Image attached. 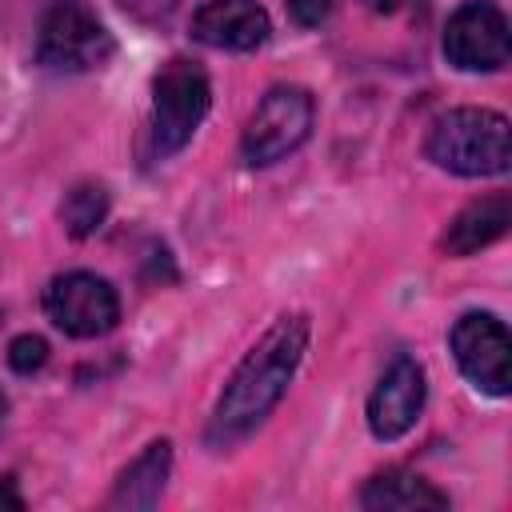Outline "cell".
Wrapping results in <instances>:
<instances>
[{
	"mask_svg": "<svg viewBox=\"0 0 512 512\" xmlns=\"http://www.w3.org/2000/svg\"><path fill=\"white\" fill-rule=\"evenodd\" d=\"M304 348H308V316H300V312L280 316L248 348V356L236 364V372L228 376V384L212 408V420H208L212 448H220V452L236 448L272 416V408L284 400V392L292 384V372H296Z\"/></svg>",
	"mask_w": 512,
	"mask_h": 512,
	"instance_id": "obj_1",
	"label": "cell"
},
{
	"mask_svg": "<svg viewBox=\"0 0 512 512\" xmlns=\"http://www.w3.org/2000/svg\"><path fill=\"white\" fill-rule=\"evenodd\" d=\"M424 152L456 176H500L512 164L508 116L492 108H452L432 124Z\"/></svg>",
	"mask_w": 512,
	"mask_h": 512,
	"instance_id": "obj_2",
	"label": "cell"
},
{
	"mask_svg": "<svg viewBox=\"0 0 512 512\" xmlns=\"http://www.w3.org/2000/svg\"><path fill=\"white\" fill-rule=\"evenodd\" d=\"M208 104H212V88L204 68L192 60H168L152 80V124H148L152 156L156 160L176 156L208 116Z\"/></svg>",
	"mask_w": 512,
	"mask_h": 512,
	"instance_id": "obj_3",
	"label": "cell"
},
{
	"mask_svg": "<svg viewBox=\"0 0 512 512\" xmlns=\"http://www.w3.org/2000/svg\"><path fill=\"white\" fill-rule=\"evenodd\" d=\"M116 52L112 32L84 0H56L36 28V60L48 72H92Z\"/></svg>",
	"mask_w": 512,
	"mask_h": 512,
	"instance_id": "obj_4",
	"label": "cell"
},
{
	"mask_svg": "<svg viewBox=\"0 0 512 512\" xmlns=\"http://www.w3.org/2000/svg\"><path fill=\"white\" fill-rule=\"evenodd\" d=\"M312 96L296 84H276L264 92V100L256 104V112L248 116L240 152L252 168H268L276 160H284L288 152H296L308 132H312Z\"/></svg>",
	"mask_w": 512,
	"mask_h": 512,
	"instance_id": "obj_5",
	"label": "cell"
},
{
	"mask_svg": "<svg viewBox=\"0 0 512 512\" xmlns=\"http://www.w3.org/2000/svg\"><path fill=\"white\" fill-rule=\"evenodd\" d=\"M44 312L60 332H68L76 340H96V336L116 328L120 300H116V288L104 276L64 272L44 288Z\"/></svg>",
	"mask_w": 512,
	"mask_h": 512,
	"instance_id": "obj_6",
	"label": "cell"
},
{
	"mask_svg": "<svg viewBox=\"0 0 512 512\" xmlns=\"http://www.w3.org/2000/svg\"><path fill=\"white\" fill-rule=\"evenodd\" d=\"M508 20L492 0H464L444 28V56L460 72H496L508 64Z\"/></svg>",
	"mask_w": 512,
	"mask_h": 512,
	"instance_id": "obj_7",
	"label": "cell"
},
{
	"mask_svg": "<svg viewBox=\"0 0 512 512\" xmlns=\"http://www.w3.org/2000/svg\"><path fill=\"white\" fill-rule=\"evenodd\" d=\"M452 356L460 364V372L488 396H508V356H512V340L504 320H496L492 312H464L452 332H448Z\"/></svg>",
	"mask_w": 512,
	"mask_h": 512,
	"instance_id": "obj_8",
	"label": "cell"
},
{
	"mask_svg": "<svg viewBox=\"0 0 512 512\" xmlns=\"http://www.w3.org/2000/svg\"><path fill=\"white\" fill-rule=\"evenodd\" d=\"M424 368L412 356H396L368 396V428L376 440H400L424 408Z\"/></svg>",
	"mask_w": 512,
	"mask_h": 512,
	"instance_id": "obj_9",
	"label": "cell"
},
{
	"mask_svg": "<svg viewBox=\"0 0 512 512\" xmlns=\"http://www.w3.org/2000/svg\"><path fill=\"white\" fill-rule=\"evenodd\" d=\"M272 20L256 0H204L192 12V36L208 48L252 52L268 40Z\"/></svg>",
	"mask_w": 512,
	"mask_h": 512,
	"instance_id": "obj_10",
	"label": "cell"
},
{
	"mask_svg": "<svg viewBox=\"0 0 512 512\" xmlns=\"http://www.w3.org/2000/svg\"><path fill=\"white\" fill-rule=\"evenodd\" d=\"M508 220H512V196L508 192L480 196V200H472L468 208L456 212V220L448 224L440 248L448 256H472V252L488 248L492 240H500L508 232Z\"/></svg>",
	"mask_w": 512,
	"mask_h": 512,
	"instance_id": "obj_11",
	"label": "cell"
},
{
	"mask_svg": "<svg viewBox=\"0 0 512 512\" xmlns=\"http://www.w3.org/2000/svg\"><path fill=\"white\" fill-rule=\"evenodd\" d=\"M172 472V444L168 440H152L120 476L116 488L108 496V508H124V512H152L160 504V492L168 484Z\"/></svg>",
	"mask_w": 512,
	"mask_h": 512,
	"instance_id": "obj_12",
	"label": "cell"
},
{
	"mask_svg": "<svg viewBox=\"0 0 512 512\" xmlns=\"http://www.w3.org/2000/svg\"><path fill=\"white\" fill-rule=\"evenodd\" d=\"M360 504L368 512H420V508H448V496L404 468H384L360 488Z\"/></svg>",
	"mask_w": 512,
	"mask_h": 512,
	"instance_id": "obj_13",
	"label": "cell"
},
{
	"mask_svg": "<svg viewBox=\"0 0 512 512\" xmlns=\"http://www.w3.org/2000/svg\"><path fill=\"white\" fill-rule=\"evenodd\" d=\"M60 220L64 232L72 240H88L92 232H100V224L108 220V192L96 180H80L76 188H68V196L60 200Z\"/></svg>",
	"mask_w": 512,
	"mask_h": 512,
	"instance_id": "obj_14",
	"label": "cell"
},
{
	"mask_svg": "<svg viewBox=\"0 0 512 512\" xmlns=\"http://www.w3.org/2000/svg\"><path fill=\"white\" fill-rule=\"evenodd\" d=\"M44 364H48V340H44V336L24 332V336H16V340L8 344V368H12V372L32 376V372H40Z\"/></svg>",
	"mask_w": 512,
	"mask_h": 512,
	"instance_id": "obj_15",
	"label": "cell"
},
{
	"mask_svg": "<svg viewBox=\"0 0 512 512\" xmlns=\"http://www.w3.org/2000/svg\"><path fill=\"white\" fill-rule=\"evenodd\" d=\"M284 4H288L292 20H296L300 28H316V24L328 20V12H332L336 0H284Z\"/></svg>",
	"mask_w": 512,
	"mask_h": 512,
	"instance_id": "obj_16",
	"label": "cell"
},
{
	"mask_svg": "<svg viewBox=\"0 0 512 512\" xmlns=\"http://www.w3.org/2000/svg\"><path fill=\"white\" fill-rule=\"evenodd\" d=\"M120 8H124V12H132L136 20L160 24V20H168V16L180 8V0H120Z\"/></svg>",
	"mask_w": 512,
	"mask_h": 512,
	"instance_id": "obj_17",
	"label": "cell"
},
{
	"mask_svg": "<svg viewBox=\"0 0 512 512\" xmlns=\"http://www.w3.org/2000/svg\"><path fill=\"white\" fill-rule=\"evenodd\" d=\"M0 508H12V512L24 508V500H20V492L12 488V480H0Z\"/></svg>",
	"mask_w": 512,
	"mask_h": 512,
	"instance_id": "obj_18",
	"label": "cell"
},
{
	"mask_svg": "<svg viewBox=\"0 0 512 512\" xmlns=\"http://www.w3.org/2000/svg\"><path fill=\"white\" fill-rule=\"evenodd\" d=\"M4 412H8V396L0 392V420H4Z\"/></svg>",
	"mask_w": 512,
	"mask_h": 512,
	"instance_id": "obj_19",
	"label": "cell"
}]
</instances>
